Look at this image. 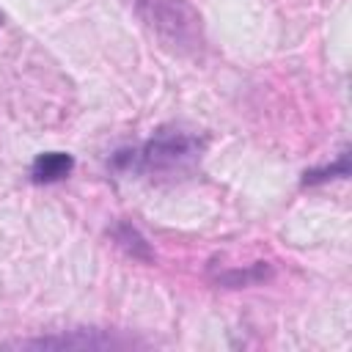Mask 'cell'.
<instances>
[{"label":"cell","instance_id":"1","mask_svg":"<svg viewBox=\"0 0 352 352\" xmlns=\"http://www.w3.org/2000/svg\"><path fill=\"white\" fill-rule=\"evenodd\" d=\"M201 151V140L187 132H160L148 143L132 151H118L113 157V168L118 170H135V173H184L195 165Z\"/></svg>","mask_w":352,"mask_h":352},{"label":"cell","instance_id":"5","mask_svg":"<svg viewBox=\"0 0 352 352\" xmlns=\"http://www.w3.org/2000/svg\"><path fill=\"white\" fill-rule=\"evenodd\" d=\"M113 236H116V242L126 250V253H132L135 258H151V253H148V245L143 242V236L132 228V226H126V223H121L116 231H113Z\"/></svg>","mask_w":352,"mask_h":352},{"label":"cell","instance_id":"2","mask_svg":"<svg viewBox=\"0 0 352 352\" xmlns=\"http://www.w3.org/2000/svg\"><path fill=\"white\" fill-rule=\"evenodd\" d=\"M143 22L173 52H195L204 41L201 14L187 0H135Z\"/></svg>","mask_w":352,"mask_h":352},{"label":"cell","instance_id":"4","mask_svg":"<svg viewBox=\"0 0 352 352\" xmlns=\"http://www.w3.org/2000/svg\"><path fill=\"white\" fill-rule=\"evenodd\" d=\"M74 168V157L66 154V151H44L33 160L30 165V179L36 184H52V182H60L72 173Z\"/></svg>","mask_w":352,"mask_h":352},{"label":"cell","instance_id":"3","mask_svg":"<svg viewBox=\"0 0 352 352\" xmlns=\"http://www.w3.org/2000/svg\"><path fill=\"white\" fill-rule=\"evenodd\" d=\"M124 344L126 341L113 338L102 330H69L60 336L6 341L3 346H8V349H110V346H124Z\"/></svg>","mask_w":352,"mask_h":352}]
</instances>
